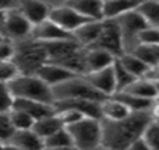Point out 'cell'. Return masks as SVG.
Instances as JSON below:
<instances>
[{
  "label": "cell",
  "instance_id": "cell-25",
  "mask_svg": "<svg viewBox=\"0 0 159 150\" xmlns=\"http://www.w3.org/2000/svg\"><path fill=\"white\" fill-rule=\"evenodd\" d=\"M119 59H120V62L123 63V66L126 67L133 76H135L137 79L138 77H145L147 73H148V70L151 69V66H148L145 62L141 60V59L133 52L123 53Z\"/></svg>",
  "mask_w": 159,
  "mask_h": 150
},
{
  "label": "cell",
  "instance_id": "cell-31",
  "mask_svg": "<svg viewBox=\"0 0 159 150\" xmlns=\"http://www.w3.org/2000/svg\"><path fill=\"white\" fill-rule=\"evenodd\" d=\"M133 53L138 56L141 60H144L148 66H157L158 65V59H157V53H155V48L154 45H145V44H140Z\"/></svg>",
  "mask_w": 159,
  "mask_h": 150
},
{
  "label": "cell",
  "instance_id": "cell-6",
  "mask_svg": "<svg viewBox=\"0 0 159 150\" xmlns=\"http://www.w3.org/2000/svg\"><path fill=\"white\" fill-rule=\"evenodd\" d=\"M66 128L71 133L75 149L89 150L102 148V119L84 117Z\"/></svg>",
  "mask_w": 159,
  "mask_h": 150
},
{
  "label": "cell",
  "instance_id": "cell-17",
  "mask_svg": "<svg viewBox=\"0 0 159 150\" xmlns=\"http://www.w3.org/2000/svg\"><path fill=\"white\" fill-rule=\"evenodd\" d=\"M13 108L22 109V111L28 112L31 117L35 118V121L56 112L53 104L42 103V101H36V100H28V98H14Z\"/></svg>",
  "mask_w": 159,
  "mask_h": 150
},
{
  "label": "cell",
  "instance_id": "cell-22",
  "mask_svg": "<svg viewBox=\"0 0 159 150\" xmlns=\"http://www.w3.org/2000/svg\"><path fill=\"white\" fill-rule=\"evenodd\" d=\"M143 0H105V20L117 18L124 13L135 10Z\"/></svg>",
  "mask_w": 159,
  "mask_h": 150
},
{
  "label": "cell",
  "instance_id": "cell-14",
  "mask_svg": "<svg viewBox=\"0 0 159 150\" xmlns=\"http://www.w3.org/2000/svg\"><path fill=\"white\" fill-rule=\"evenodd\" d=\"M116 56L101 48H85V75L112 66Z\"/></svg>",
  "mask_w": 159,
  "mask_h": 150
},
{
  "label": "cell",
  "instance_id": "cell-38",
  "mask_svg": "<svg viewBox=\"0 0 159 150\" xmlns=\"http://www.w3.org/2000/svg\"><path fill=\"white\" fill-rule=\"evenodd\" d=\"M130 149H133V150H151L149 149V145L147 143V140L144 139V136H140L138 139H135L134 142L131 143Z\"/></svg>",
  "mask_w": 159,
  "mask_h": 150
},
{
  "label": "cell",
  "instance_id": "cell-23",
  "mask_svg": "<svg viewBox=\"0 0 159 150\" xmlns=\"http://www.w3.org/2000/svg\"><path fill=\"white\" fill-rule=\"evenodd\" d=\"M113 95L116 98H119L121 103L126 104L131 111H152V107L155 104V100L140 97V95L131 94V93H127V91H119V93H115Z\"/></svg>",
  "mask_w": 159,
  "mask_h": 150
},
{
  "label": "cell",
  "instance_id": "cell-34",
  "mask_svg": "<svg viewBox=\"0 0 159 150\" xmlns=\"http://www.w3.org/2000/svg\"><path fill=\"white\" fill-rule=\"evenodd\" d=\"M138 41L140 44L145 45H158L159 44V27H154V25H148L144 28L138 35Z\"/></svg>",
  "mask_w": 159,
  "mask_h": 150
},
{
  "label": "cell",
  "instance_id": "cell-2",
  "mask_svg": "<svg viewBox=\"0 0 159 150\" xmlns=\"http://www.w3.org/2000/svg\"><path fill=\"white\" fill-rule=\"evenodd\" d=\"M48 51V62L61 65L78 75H85V48L75 38L43 42Z\"/></svg>",
  "mask_w": 159,
  "mask_h": 150
},
{
  "label": "cell",
  "instance_id": "cell-15",
  "mask_svg": "<svg viewBox=\"0 0 159 150\" xmlns=\"http://www.w3.org/2000/svg\"><path fill=\"white\" fill-rule=\"evenodd\" d=\"M36 75L43 81H46L49 86L53 87V86H56V84L61 83V81L67 80V79L74 77L78 73L73 72V70L61 66V65L53 63V62H46L45 65L41 66V69L36 72Z\"/></svg>",
  "mask_w": 159,
  "mask_h": 150
},
{
  "label": "cell",
  "instance_id": "cell-5",
  "mask_svg": "<svg viewBox=\"0 0 159 150\" xmlns=\"http://www.w3.org/2000/svg\"><path fill=\"white\" fill-rule=\"evenodd\" d=\"M53 97L56 100H69V98H81V100L103 101L107 98L105 94L95 89L89 81L85 79L84 75H77L71 79L61 81L52 87Z\"/></svg>",
  "mask_w": 159,
  "mask_h": 150
},
{
  "label": "cell",
  "instance_id": "cell-16",
  "mask_svg": "<svg viewBox=\"0 0 159 150\" xmlns=\"http://www.w3.org/2000/svg\"><path fill=\"white\" fill-rule=\"evenodd\" d=\"M18 8L30 20V22L34 27L43 22L50 16L49 6L45 2H42V0H22Z\"/></svg>",
  "mask_w": 159,
  "mask_h": 150
},
{
  "label": "cell",
  "instance_id": "cell-26",
  "mask_svg": "<svg viewBox=\"0 0 159 150\" xmlns=\"http://www.w3.org/2000/svg\"><path fill=\"white\" fill-rule=\"evenodd\" d=\"M45 140V149H70L74 148V140L69 129L64 128L59 129L53 135L48 136Z\"/></svg>",
  "mask_w": 159,
  "mask_h": 150
},
{
  "label": "cell",
  "instance_id": "cell-13",
  "mask_svg": "<svg viewBox=\"0 0 159 150\" xmlns=\"http://www.w3.org/2000/svg\"><path fill=\"white\" fill-rule=\"evenodd\" d=\"M7 148L13 149H24V150H35L45 149V140L31 129H17L16 133L10 139Z\"/></svg>",
  "mask_w": 159,
  "mask_h": 150
},
{
  "label": "cell",
  "instance_id": "cell-3",
  "mask_svg": "<svg viewBox=\"0 0 159 150\" xmlns=\"http://www.w3.org/2000/svg\"><path fill=\"white\" fill-rule=\"evenodd\" d=\"M7 84L14 98H28V100H36L48 104L55 103L52 86L43 81L38 75L20 73Z\"/></svg>",
  "mask_w": 159,
  "mask_h": 150
},
{
  "label": "cell",
  "instance_id": "cell-32",
  "mask_svg": "<svg viewBox=\"0 0 159 150\" xmlns=\"http://www.w3.org/2000/svg\"><path fill=\"white\" fill-rule=\"evenodd\" d=\"M144 139L149 145V149L159 150V121L152 119L144 131Z\"/></svg>",
  "mask_w": 159,
  "mask_h": 150
},
{
  "label": "cell",
  "instance_id": "cell-7",
  "mask_svg": "<svg viewBox=\"0 0 159 150\" xmlns=\"http://www.w3.org/2000/svg\"><path fill=\"white\" fill-rule=\"evenodd\" d=\"M116 21H117L119 27H120L121 38H123V45H124V53L133 52L140 45L138 35H140V32L144 28H147L149 25L148 21L138 11V8L119 16L116 18Z\"/></svg>",
  "mask_w": 159,
  "mask_h": 150
},
{
  "label": "cell",
  "instance_id": "cell-20",
  "mask_svg": "<svg viewBox=\"0 0 159 150\" xmlns=\"http://www.w3.org/2000/svg\"><path fill=\"white\" fill-rule=\"evenodd\" d=\"M101 108H102V119H110V121L123 119V118H126L127 115H130L133 112L126 104L121 103L115 95L105 98L101 103Z\"/></svg>",
  "mask_w": 159,
  "mask_h": 150
},
{
  "label": "cell",
  "instance_id": "cell-37",
  "mask_svg": "<svg viewBox=\"0 0 159 150\" xmlns=\"http://www.w3.org/2000/svg\"><path fill=\"white\" fill-rule=\"evenodd\" d=\"M56 112L60 115V118L63 119V122L66 126L71 125V123L77 122V121L82 119V118L85 117L82 112H80L74 108H63V109H59V111H56Z\"/></svg>",
  "mask_w": 159,
  "mask_h": 150
},
{
  "label": "cell",
  "instance_id": "cell-10",
  "mask_svg": "<svg viewBox=\"0 0 159 150\" xmlns=\"http://www.w3.org/2000/svg\"><path fill=\"white\" fill-rule=\"evenodd\" d=\"M49 18L52 21H55L57 25H60L63 30L69 31V32H74L77 28H80L82 24L91 21V18L82 16L81 13H78L75 8H73L71 6H69L66 3L64 6L56 7L50 10Z\"/></svg>",
  "mask_w": 159,
  "mask_h": 150
},
{
  "label": "cell",
  "instance_id": "cell-29",
  "mask_svg": "<svg viewBox=\"0 0 159 150\" xmlns=\"http://www.w3.org/2000/svg\"><path fill=\"white\" fill-rule=\"evenodd\" d=\"M16 126L11 119L10 111L7 112H0V143L4 148H7L10 139L13 138V135L16 133Z\"/></svg>",
  "mask_w": 159,
  "mask_h": 150
},
{
  "label": "cell",
  "instance_id": "cell-42",
  "mask_svg": "<svg viewBox=\"0 0 159 150\" xmlns=\"http://www.w3.org/2000/svg\"><path fill=\"white\" fill-rule=\"evenodd\" d=\"M4 14H6V10L0 8V35H3V22H4Z\"/></svg>",
  "mask_w": 159,
  "mask_h": 150
},
{
  "label": "cell",
  "instance_id": "cell-44",
  "mask_svg": "<svg viewBox=\"0 0 159 150\" xmlns=\"http://www.w3.org/2000/svg\"><path fill=\"white\" fill-rule=\"evenodd\" d=\"M155 84H157V91H158V98H159V81H155Z\"/></svg>",
  "mask_w": 159,
  "mask_h": 150
},
{
  "label": "cell",
  "instance_id": "cell-8",
  "mask_svg": "<svg viewBox=\"0 0 159 150\" xmlns=\"http://www.w3.org/2000/svg\"><path fill=\"white\" fill-rule=\"evenodd\" d=\"M34 25L30 20L21 13L20 8L10 7L6 10L4 22H3V35L13 39L14 42L24 41L32 36Z\"/></svg>",
  "mask_w": 159,
  "mask_h": 150
},
{
  "label": "cell",
  "instance_id": "cell-21",
  "mask_svg": "<svg viewBox=\"0 0 159 150\" xmlns=\"http://www.w3.org/2000/svg\"><path fill=\"white\" fill-rule=\"evenodd\" d=\"M64 122L63 119L60 118V115L57 112L52 115H48V117H43V118H39V119L35 121L34 123L32 129L42 138V139H46L48 136L53 135L55 132H57L59 129L64 128Z\"/></svg>",
  "mask_w": 159,
  "mask_h": 150
},
{
  "label": "cell",
  "instance_id": "cell-35",
  "mask_svg": "<svg viewBox=\"0 0 159 150\" xmlns=\"http://www.w3.org/2000/svg\"><path fill=\"white\" fill-rule=\"evenodd\" d=\"M14 97L11 94L8 84L4 81H0V112H7L13 108Z\"/></svg>",
  "mask_w": 159,
  "mask_h": 150
},
{
  "label": "cell",
  "instance_id": "cell-36",
  "mask_svg": "<svg viewBox=\"0 0 159 150\" xmlns=\"http://www.w3.org/2000/svg\"><path fill=\"white\" fill-rule=\"evenodd\" d=\"M16 53V42L4 35H0V60H10Z\"/></svg>",
  "mask_w": 159,
  "mask_h": 150
},
{
  "label": "cell",
  "instance_id": "cell-28",
  "mask_svg": "<svg viewBox=\"0 0 159 150\" xmlns=\"http://www.w3.org/2000/svg\"><path fill=\"white\" fill-rule=\"evenodd\" d=\"M113 69H115V76H116V84H117V91H123L126 90L133 81L135 80V76H133L126 67L123 66V63L120 62V59L116 58V60L113 62Z\"/></svg>",
  "mask_w": 159,
  "mask_h": 150
},
{
  "label": "cell",
  "instance_id": "cell-4",
  "mask_svg": "<svg viewBox=\"0 0 159 150\" xmlns=\"http://www.w3.org/2000/svg\"><path fill=\"white\" fill-rule=\"evenodd\" d=\"M13 60L18 66L20 73L36 75L42 65L49 60V58L43 42L31 36L24 41L16 42V53Z\"/></svg>",
  "mask_w": 159,
  "mask_h": 150
},
{
  "label": "cell",
  "instance_id": "cell-45",
  "mask_svg": "<svg viewBox=\"0 0 159 150\" xmlns=\"http://www.w3.org/2000/svg\"><path fill=\"white\" fill-rule=\"evenodd\" d=\"M0 148H4V146H3V145H2V143H0Z\"/></svg>",
  "mask_w": 159,
  "mask_h": 150
},
{
  "label": "cell",
  "instance_id": "cell-12",
  "mask_svg": "<svg viewBox=\"0 0 159 150\" xmlns=\"http://www.w3.org/2000/svg\"><path fill=\"white\" fill-rule=\"evenodd\" d=\"M32 38L38 39L41 42H49V41H59V39L74 38V35L71 32H69V31L63 30L60 25H57L50 18H48L43 22L34 27Z\"/></svg>",
  "mask_w": 159,
  "mask_h": 150
},
{
  "label": "cell",
  "instance_id": "cell-18",
  "mask_svg": "<svg viewBox=\"0 0 159 150\" xmlns=\"http://www.w3.org/2000/svg\"><path fill=\"white\" fill-rule=\"evenodd\" d=\"M105 20H91V21L82 24L80 28L73 32L74 38L77 39L84 48H88L95 44V41L99 38L102 30H103Z\"/></svg>",
  "mask_w": 159,
  "mask_h": 150
},
{
  "label": "cell",
  "instance_id": "cell-24",
  "mask_svg": "<svg viewBox=\"0 0 159 150\" xmlns=\"http://www.w3.org/2000/svg\"><path fill=\"white\" fill-rule=\"evenodd\" d=\"M123 91L131 93V94L140 95V97L151 98V100H157L158 98V91H157V84L154 80L148 77H138L127 87Z\"/></svg>",
  "mask_w": 159,
  "mask_h": 150
},
{
  "label": "cell",
  "instance_id": "cell-9",
  "mask_svg": "<svg viewBox=\"0 0 159 150\" xmlns=\"http://www.w3.org/2000/svg\"><path fill=\"white\" fill-rule=\"evenodd\" d=\"M88 48H101V49L109 51L116 58H120L124 53V45L123 38H121L120 27H119L116 18H106L103 24L99 38L95 41V44Z\"/></svg>",
  "mask_w": 159,
  "mask_h": 150
},
{
  "label": "cell",
  "instance_id": "cell-1",
  "mask_svg": "<svg viewBox=\"0 0 159 150\" xmlns=\"http://www.w3.org/2000/svg\"><path fill=\"white\" fill-rule=\"evenodd\" d=\"M152 119V111H133L119 121L102 119V148L130 149L131 143L144 135Z\"/></svg>",
  "mask_w": 159,
  "mask_h": 150
},
{
  "label": "cell",
  "instance_id": "cell-11",
  "mask_svg": "<svg viewBox=\"0 0 159 150\" xmlns=\"http://www.w3.org/2000/svg\"><path fill=\"white\" fill-rule=\"evenodd\" d=\"M84 76L98 91H101L106 97H110V95H113L117 91V84H116V76H115L113 65L105 67V69L96 70V72H89Z\"/></svg>",
  "mask_w": 159,
  "mask_h": 150
},
{
  "label": "cell",
  "instance_id": "cell-33",
  "mask_svg": "<svg viewBox=\"0 0 159 150\" xmlns=\"http://www.w3.org/2000/svg\"><path fill=\"white\" fill-rule=\"evenodd\" d=\"M20 75V69L13 59L10 60H0V81L8 83Z\"/></svg>",
  "mask_w": 159,
  "mask_h": 150
},
{
  "label": "cell",
  "instance_id": "cell-41",
  "mask_svg": "<svg viewBox=\"0 0 159 150\" xmlns=\"http://www.w3.org/2000/svg\"><path fill=\"white\" fill-rule=\"evenodd\" d=\"M14 4V0H0V8L3 10H7V8L13 7Z\"/></svg>",
  "mask_w": 159,
  "mask_h": 150
},
{
  "label": "cell",
  "instance_id": "cell-19",
  "mask_svg": "<svg viewBox=\"0 0 159 150\" xmlns=\"http://www.w3.org/2000/svg\"><path fill=\"white\" fill-rule=\"evenodd\" d=\"M66 3L91 20H105V0H67Z\"/></svg>",
  "mask_w": 159,
  "mask_h": 150
},
{
  "label": "cell",
  "instance_id": "cell-39",
  "mask_svg": "<svg viewBox=\"0 0 159 150\" xmlns=\"http://www.w3.org/2000/svg\"><path fill=\"white\" fill-rule=\"evenodd\" d=\"M145 77L151 79V80H154V81H159V65L152 66L151 69L148 70V73H147Z\"/></svg>",
  "mask_w": 159,
  "mask_h": 150
},
{
  "label": "cell",
  "instance_id": "cell-43",
  "mask_svg": "<svg viewBox=\"0 0 159 150\" xmlns=\"http://www.w3.org/2000/svg\"><path fill=\"white\" fill-rule=\"evenodd\" d=\"M154 48H155V53H157V59H158V65H159V44L154 45Z\"/></svg>",
  "mask_w": 159,
  "mask_h": 150
},
{
  "label": "cell",
  "instance_id": "cell-30",
  "mask_svg": "<svg viewBox=\"0 0 159 150\" xmlns=\"http://www.w3.org/2000/svg\"><path fill=\"white\" fill-rule=\"evenodd\" d=\"M10 115L16 129H31L34 126V123H35V118L31 117L28 112L22 111V109L11 108Z\"/></svg>",
  "mask_w": 159,
  "mask_h": 150
},
{
  "label": "cell",
  "instance_id": "cell-27",
  "mask_svg": "<svg viewBox=\"0 0 159 150\" xmlns=\"http://www.w3.org/2000/svg\"><path fill=\"white\" fill-rule=\"evenodd\" d=\"M137 8L149 25L159 27V0H143Z\"/></svg>",
  "mask_w": 159,
  "mask_h": 150
},
{
  "label": "cell",
  "instance_id": "cell-40",
  "mask_svg": "<svg viewBox=\"0 0 159 150\" xmlns=\"http://www.w3.org/2000/svg\"><path fill=\"white\" fill-rule=\"evenodd\" d=\"M152 118L155 121H159V98L155 100V104L152 107Z\"/></svg>",
  "mask_w": 159,
  "mask_h": 150
}]
</instances>
